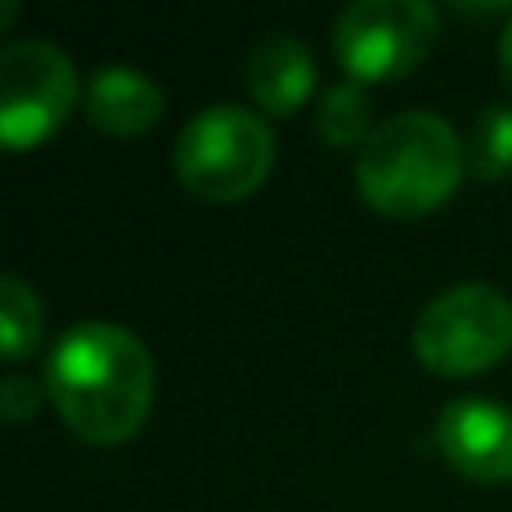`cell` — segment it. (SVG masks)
Returning a JSON list of instances; mask_svg holds the SVG:
<instances>
[{
  "label": "cell",
  "instance_id": "cell-1",
  "mask_svg": "<svg viewBox=\"0 0 512 512\" xmlns=\"http://www.w3.org/2000/svg\"><path fill=\"white\" fill-rule=\"evenodd\" d=\"M45 396L86 445H126L153 409V355L135 333L81 319L45 360Z\"/></svg>",
  "mask_w": 512,
  "mask_h": 512
},
{
  "label": "cell",
  "instance_id": "cell-2",
  "mask_svg": "<svg viewBox=\"0 0 512 512\" xmlns=\"http://www.w3.org/2000/svg\"><path fill=\"white\" fill-rule=\"evenodd\" d=\"M468 153L454 126L436 113H396L378 122L355 162L360 198L378 216L418 221L459 189Z\"/></svg>",
  "mask_w": 512,
  "mask_h": 512
},
{
  "label": "cell",
  "instance_id": "cell-3",
  "mask_svg": "<svg viewBox=\"0 0 512 512\" xmlns=\"http://www.w3.org/2000/svg\"><path fill=\"white\" fill-rule=\"evenodd\" d=\"M176 180L203 203H239L274 171V131L239 104H212L180 131L171 153Z\"/></svg>",
  "mask_w": 512,
  "mask_h": 512
},
{
  "label": "cell",
  "instance_id": "cell-4",
  "mask_svg": "<svg viewBox=\"0 0 512 512\" xmlns=\"http://www.w3.org/2000/svg\"><path fill=\"white\" fill-rule=\"evenodd\" d=\"M512 351V301L490 283L441 292L414 324V355L436 378H472Z\"/></svg>",
  "mask_w": 512,
  "mask_h": 512
},
{
  "label": "cell",
  "instance_id": "cell-5",
  "mask_svg": "<svg viewBox=\"0 0 512 512\" xmlns=\"http://www.w3.org/2000/svg\"><path fill=\"white\" fill-rule=\"evenodd\" d=\"M441 18L427 0H360L333 27L337 63L355 86L400 81L432 54Z\"/></svg>",
  "mask_w": 512,
  "mask_h": 512
},
{
  "label": "cell",
  "instance_id": "cell-6",
  "mask_svg": "<svg viewBox=\"0 0 512 512\" xmlns=\"http://www.w3.org/2000/svg\"><path fill=\"white\" fill-rule=\"evenodd\" d=\"M77 104V68L54 41H9L0 54V144L27 153L45 144Z\"/></svg>",
  "mask_w": 512,
  "mask_h": 512
},
{
  "label": "cell",
  "instance_id": "cell-7",
  "mask_svg": "<svg viewBox=\"0 0 512 512\" xmlns=\"http://www.w3.org/2000/svg\"><path fill=\"white\" fill-rule=\"evenodd\" d=\"M436 450L459 477L481 486L512 481V409L495 400H454L436 418Z\"/></svg>",
  "mask_w": 512,
  "mask_h": 512
},
{
  "label": "cell",
  "instance_id": "cell-8",
  "mask_svg": "<svg viewBox=\"0 0 512 512\" xmlns=\"http://www.w3.org/2000/svg\"><path fill=\"white\" fill-rule=\"evenodd\" d=\"M248 90L256 108L270 117H292L315 95V54L288 32L265 36L248 54Z\"/></svg>",
  "mask_w": 512,
  "mask_h": 512
},
{
  "label": "cell",
  "instance_id": "cell-9",
  "mask_svg": "<svg viewBox=\"0 0 512 512\" xmlns=\"http://www.w3.org/2000/svg\"><path fill=\"white\" fill-rule=\"evenodd\" d=\"M86 117L104 135L135 140V135L153 131L162 122V90L149 72L126 68V63H108L86 86Z\"/></svg>",
  "mask_w": 512,
  "mask_h": 512
},
{
  "label": "cell",
  "instance_id": "cell-10",
  "mask_svg": "<svg viewBox=\"0 0 512 512\" xmlns=\"http://www.w3.org/2000/svg\"><path fill=\"white\" fill-rule=\"evenodd\" d=\"M315 131H319V140L333 144V149H364L369 135L378 131V126L369 122V95H364V86L342 81V86L324 90L315 104Z\"/></svg>",
  "mask_w": 512,
  "mask_h": 512
},
{
  "label": "cell",
  "instance_id": "cell-11",
  "mask_svg": "<svg viewBox=\"0 0 512 512\" xmlns=\"http://www.w3.org/2000/svg\"><path fill=\"white\" fill-rule=\"evenodd\" d=\"M468 171L477 180H504L512 176V108L508 104H486L477 117H472L468 131Z\"/></svg>",
  "mask_w": 512,
  "mask_h": 512
},
{
  "label": "cell",
  "instance_id": "cell-12",
  "mask_svg": "<svg viewBox=\"0 0 512 512\" xmlns=\"http://www.w3.org/2000/svg\"><path fill=\"white\" fill-rule=\"evenodd\" d=\"M41 324H45L41 297L27 288V279L5 274V279H0V346H5L9 364L27 360V355L36 351V342H41Z\"/></svg>",
  "mask_w": 512,
  "mask_h": 512
},
{
  "label": "cell",
  "instance_id": "cell-13",
  "mask_svg": "<svg viewBox=\"0 0 512 512\" xmlns=\"http://www.w3.org/2000/svg\"><path fill=\"white\" fill-rule=\"evenodd\" d=\"M36 409H41V387L27 378H5V387H0V414H5L9 423H23Z\"/></svg>",
  "mask_w": 512,
  "mask_h": 512
},
{
  "label": "cell",
  "instance_id": "cell-14",
  "mask_svg": "<svg viewBox=\"0 0 512 512\" xmlns=\"http://www.w3.org/2000/svg\"><path fill=\"white\" fill-rule=\"evenodd\" d=\"M499 77H504V86L512 90V23L504 27V36H499Z\"/></svg>",
  "mask_w": 512,
  "mask_h": 512
}]
</instances>
